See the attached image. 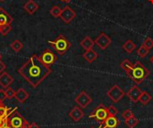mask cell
<instances>
[{
  "label": "cell",
  "mask_w": 153,
  "mask_h": 128,
  "mask_svg": "<svg viewBox=\"0 0 153 128\" xmlns=\"http://www.w3.org/2000/svg\"><path fill=\"white\" fill-rule=\"evenodd\" d=\"M48 43L60 56L65 55L69 50V48H71V43L69 42V40L63 34L58 35L57 38L53 41H48Z\"/></svg>",
  "instance_id": "3957f363"
},
{
  "label": "cell",
  "mask_w": 153,
  "mask_h": 128,
  "mask_svg": "<svg viewBox=\"0 0 153 128\" xmlns=\"http://www.w3.org/2000/svg\"><path fill=\"white\" fill-rule=\"evenodd\" d=\"M4 0H0V2H4Z\"/></svg>",
  "instance_id": "ab89813d"
},
{
  "label": "cell",
  "mask_w": 153,
  "mask_h": 128,
  "mask_svg": "<svg viewBox=\"0 0 153 128\" xmlns=\"http://www.w3.org/2000/svg\"><path fill=\"white\" fill-rule=\"evenodd\" d=\"M150 74L151 72L149 69H147L140 61H136L127 75L136 84H141L150 75Z\"/></svg>",
  "instance_id": "7a4b0ae2"
},
{
  "label": "cell",
  "mask_w": 153,
  "mask_h": 128,
  "mask_svg": "<svg viewBox=\"0 0 153 128\" xmlns=\"http://www.w3.org/2000/svg\"><path fill=\"white\" fill-rule=\"evenodd\" d=\"M108 117V113L107 108L103 104H100L89 116V118H93L99 122H103Z\"/></svg>",
  "instance_id": "8992f818"
},
{
  "label": "cell",
  "mask_w": 153,
  "mask_h": 128,
  "mask_svg": "<svg viewBox=\"0 0 153 128\" xmlns=\"http://www.w3.org/2000/svg\"><path fill=\"white\" fill-rule=\"evenodd\" d=\"M18 73L35 89L51 74V68L46 65L38 55H33L18 69Z\"/></svg>",
  "instance_id": "6da1fadb"
},
{
  "label": "cell",
  "mask_w": 153,
  "mask_h": 128,
  "mask_svg": "<svg viewBox=\"0 0 153 128\" xmlns=\"http://www.w3.org/2000/svg\"><path fill=\"white\" fill-rule=\"evenodd\" d=\"M82 57H84V59H85L88 63L91 64V63H93V62L98 58V53H97L96 51H94V50L91 48V49L86 50V51L83 53Z\"/></svg>",
  "instance_id": "ac0fdd59"
},
{
  "label": "cell",
  "mask_w": 153,
  "mask_h": 128,
  "mask_svg": "<svg viewBox=\"0 0 153 128\" xmlns=\"http://www.w3.org/2000/svg\"><path fill=\"white\" fill-rule=\"evenodd\" d=\"M94 41H95V44L102 50L107 49L112 43V39H110V37L105 32H101Z\"/></svg>",
  "instance_id": "9c48e42d"
},
{
  "label": "cell",
  "mask_w": 153,
  "mask_h": 128,
  "mask_svg": "<svg viewBox=\"0 0 153 128\" xmlns=\"http://www.w3.org/2000/svg\"><path fill=\"white\" fill-rule=\"evenodd\" d=\"M81 46L82 48H83L85 50H89V49H91L93 48V46L95 45V41L92 40L91 38H90L89 36H86L82 41H81Z\"/></svg>",
  "instance_id": "d6986e66"
},
{
  "label": "cell",
  "mask_w": 153,
  "mask_h": 128,
  "mask_svg": "<svg viewBox=\"0 0 153 128\" xmlns=\"http://www.w3.org/2000/svg\"><path fill=\"white\" fill-rule=\"evenodd\" d=\"M1 104H2V102H0V105H1Z\"/></svg>",
  "instance_id": "60d3db41"
},
{
  "label": "cell",
  "mask_w": 153,
  "mask_h": 128,
  "mask_svg": "<svg viewBox=\"0 0 153 128\" xmlns=\"http://www.w3.org/2000/svg\"><path fill=\"white\" fill-rule=\"evenodd\" d=\"M13 17L4 9L0 8V34L6 36L12 31Z\"/></svg>",
  "instance_id": "277c9868"
},
{
  "label": "cell",
  "mask_w": 153,
  "mask_h": 128,
  "mask_svg": "<svg viewBox=\"0 0 153 128\" xmlns=\"http://www.w3.org/2000/svg\"><path fill=\"white\" fill-rule=\"evenodd\" d=\"M75 102L78 104V106L82 109H85L87 108L91 102H92V99L91 97L85 92V91H82L74 99Z\"/></svg>",
  "instance_id": "ba28073f"
},
{
  "label": "cell",
  "mask_w": 153,
  "mask_h": 128,
  "mask_svg": "<svg viewBox=\"0 0 153 128\" xmlns=\"http://www.w3.org/2000/svg\"><path fill=\"white\" fill-rule=\"evenodd\" d=\"M7 121L12 128H26L29 126L27 120L20 113H18L16 109L10 114V116L7 118Z\"/></svg>",
  "instance_id": "5b68a950"
},
{
  "label": "cell",
  "mask_w": 153,
  "mask_h": 128,
  "mask_svg": "<svg viewBox=\"0 0 153 128\" xmlns=\"http://www.w3.org/2000/svg\"><path fill=\"white\" fill-rule=\"evenodd\" d=\"M10 47H11V48H12L14 52H19V51H21V50L22 49L23 44H22V41L16 39V40H14V41H13V42L11 43Z\"/></svg>",
  "instance_id": "d4e9b609"
},
{
  "label": "cell",
  "mask_w": 153,
  "mask_h": 128,
  "mask_svg": "<svg viewBox=\"0 0 153 128\" xmlns=\"http://www.w3.org/2000/svg\"><path fill=\"white\" fill-rule=\"evenodd\" d=\"M149 1H150V2H151L152 4V5H153V0H149Z\"/></svg>",
  "instance_id": "f35d334b"
},
{
  "label": "cell",
  "mask_w": 153,
  "mask_h": 128,
  "mask_svg": "<svg viewBox=\"0 0 153 128\" xmlns=\"http://www.w3.org/2000/svg\"><path fill=\"white\" fill-rule=\"evenodd\" d=\"M28 128H39V127L36 123H30V124H29Z\"/></svg>",
  "instance_id": "836d02e7"
},
{
  "label": "cell",
  "mask_w": 153,
  "mask_h": 128,
  "mask_svg": "<svg viewBox=\"0 0 153 128\" xmlns=\"http://www.w3.org/2000/svg\"><path fill=\"white\" fill-rule=\"evenodd\" d=\"M23 8L29 14H33L36 11H38L39 4L34 0H29L28 2L25 3V4L23 5Z\"/></svg>",
  "instance_id": "e0dca14e"
},
{
  "label": "cell",
  "mask_w": 153,
  "mask_h": 128,
  "mask_svg": "<svg viewBox=\"0 0 153 128\" xmlns=\"http://www.w3.org/2000/svg\"><path fill=\"white\" fill-rule=\"evenodd\" d=\"M133 65H134V64H132L128 59H125V60L120 64V67L126 72V74H128L130 73V71H131L132 68H133Z\"/></svg>",
  "instance_id": "603a6c76"
},
{
  "label": "cell",
  "mask_w": 153,
  "mask_h": 128,
  "mask_svg": "<svg viewBox=\"0 0 153 128\" xmlns=\"http://www.w3.org/2000/svg\"><path fill=\"white\" fill-rule=\"evenodd\" d=\"M126 93H125V92L118 86V85H114L110 88V90L107 92L108 97L114 102V103H117L119 102L126 95Z\"/></svg>",
  "instance_id": "52a82bcc"
},
{
  "label": "cell",
  "mask_w": 153,
  "mask_h": 128,
  "mask_svg": "<svg viewBox=\"0 0 153 128\" xmlns=\"http://www.w3.org/2000/svg\"><path fill=\"white\" fill-rule=\"evenodd\" d=\"M26 128H28V127H26Z\"/></svg>",
  "instance_id": "7bdbcfd3"
},
{
  "label": "cell",
  "mask_w": 153,
  "mask_h": 128,
  "mask_svg": "<svg viewBox=\"0 0 153 128\" xmlns=\"http://www.w3.org/2000/svg\"><path fill=\"white\" fill-rule=\"evenodd\" d=\"M75 17H76V13L70 6L66 5L65 7H64V9H62L60 18L66 24L70 23Z\"/></svg>",
  "instance_id": "8fae6325"
},
{
  "label": "cell",
  "mask_w": 153,
  "mask_h": 128,
  "mask_svg": "<svg viewBox=\"0 0 153 128\" xmlns=\"http://www.w3.org/2000/svg\"><path fill=\"white\" fill-rule=\"evenodd\" d=\"M4 91H5L6 98H8V99H12V98H13V97H14V95H15V92H14L11 87H8V88L4 89Z\"/></svg>",
  "instance_id": "f1b7e54d"
},
{
  "label": "cell",
  "mask_w": 153,
  "mask_h": 128,
  "mask_svg": "<svg viewBox=\"0 0 153 128\" xmlns=\"http://www.w3.org/2000/svg\"><path fill=\"white\" fill-rule=\"evenodd\" d=\"M60 1H62V2H64V3H66V4H68V3H70L72 0H60Z\"/></svg>",
  "instance_id": "e575fe53"
},
{
  "label": "cell",
  "mask_w": 153,
  "mask_h": 128,
  "mask_svg": "<svg viewBox=\"0 0 153 128\" xmlns=\"http://www.w3.org/2000/svg\"><path fill=\"white\" fill-rule=\"evenodd\" d=\"M122 117H123V118L126 120V119H128V118L134 117V113H133V111H132L131 109H126L125 112H123Z\"/></svg>",
  "instance_id": "4dcf8cb0"
},
{
  "label": "cell",
  "mask_w": 153,
  "mask_h": 128,
  "mask_svg": "<svg viewBox=\"0 0 153 128\" xmlns=\"http://www.w3.org/2000/svg\"><path fill=\"white\" fill-rule=\"evenodd\" d=\"M84 116V112L82 111V109L80 107H74L72 109V110L69 112V117L73 119V121L74 122H78L80 121Z\"/></svg>",
  "instance_id": "9a60e30c"
},
{
  "label": "cell",
  "mask_w": 153,
  "mask_h": 128,
  "mask_svg": "<svg viewBox=\"0 0 153 128\" xmlns=\"http://www.w3.org/2000/svg\"><path fill=\"white\" fill-rule=\"evenodd\" d=\"M5 68H6L5 64H4V62L0 61V74H2V73L5 70Z\"/></svg>",
  "instance_id": "d6a6232c"
},
{
  "label": "cell",
  "mask_w": 153,
  "mask_h": 128,
  "mask_svg": "<svg viewBox=\"0 0 153 128\" xmlns=\"http://www.w3.org/2000/svg\"><path fill=\"white\" fill-rule=\"evenodd\" d=\"M2 60V55H1V53H0V61Z\"/></svg>",
  "instance_id": "74e56055"
},
{
  "label": "cell",
  "mask_w": 153,
  "mask_h": 128,
  "mask_svg": "<svg viewBox=\"0 0 153 128\" xmlns=\"http://www.w3.org/2000/svg\"><path fill=\"white\" fill-rule=\"evenodd\" d=\"M3 128H12V127H11V126L7 123V124H6V125H5V126H4Z\"/></svg>",
  "instance_id": "d590c367"
},
{
  "label": "cell",
  "mask_w": 153,
  "mask_h": 128,
  "mask_svg": "<svg viewBox=\"0 0 153 128\" xmlns=\"http://www.w3.org/2000/svg\"><path fill=\"white\" fill-rule=\"evenodd\" d=\"M149 53H150V49L143 44H142L140 46V48H138V50H137V55L142 58L146 57L149 55Z\"/></svg>",
  "instance_id": "cb8c5ba5"
},
{
  "label": "cell",
  "mask_w": 153,
  "mask_h": 128,
  "mask_svg": "<svg viewBox=\"0 0 153 128\" xmlns=\"http://www.w3.org/2000/svg\"><path fill=\"white\" fill-rule=\"evenodd\" d=\"M61 13H62V9H61L58 5H54V6L50 9V14H51L53 17H55V18L60 17Z\"/></svg>",
  "instance_id": "4316f807"
},
{
  "label": "cell",
  "mask_w": 153,
  "mask_h": 128,
  "mask_svg": "<svg viewBox=\"0 0 153 128\" xmlns=\"http://www.w3.org/2000/svg\"><path fill=\"white\" fill-rule=\"evenodd\" d=\"M13 110V109H9L8 108H6L3 104H1L0 105V118H3V119L4 118H7Z\"/></svg>",
  "instance_id": "7402d4cb"
},
{
  "label": "cell",
  "mask_w": 153,
  "mask_h": 128,
  "mask_svg": "<svg viewBox=\"0 0 153 128\" xmlns=\"http://www.w3.org/2000/svg\"><path fill=\"white\" fill-rule=\"evenodd\" d=\"M122 48H123L126 53L132 54V53L135 50V48H136V44H135L133 40L128 39V40H126V41L123 44Z\"/></svg>",
  "instance_id": "ffe728a7"
},
{
  "label": "cell",
  "mask_w": 153,
  "mask_h": 128,
  "mask_svg": "<svg viewBox=\"0 0 153 128\" xmlns=\"http://www.w3.org/2000/svg\"><path fill=\"white\" fill-rule=\"evenodd\" d=\"M14 98L17 100L19 103H24L29 98V93L23 88H20L15 92Z\"/></svg>",
  "instance_id": "2e32d148"
},
{
  "label": "cell",
  "mask_w": 153,
  "mask_h": 128,
  "mask_svg": "<svg viewBox=\"0 0 153 128\" xmlns=\"http://www.w3.org/2000/svg\"><path fill=\"white\" fill-rule=\"evenodd\" d=\"M120 124V121L117 117L108 116L103 122H100L99 128H117Z\"/></svg>",
  "instance_id": "7c38bea8"
},
{
  "label": "cell",
  "mask_w": 153,
  "mask_h": 128,
  "mask_svg": "<svg viewBox=\"0 0 153 128\" xmlns=\"http://www.w3.org/2000/svg\"><path fill=\"white\" fill-rule=\"evenodd\" d=\"M152 95H151L149 92H143V93H142V95H141V97H140L139 101H140L143 105L146 106V105H148V104L150 103V101L152 100Z\"/></svg>",
  "instance_id": "44dd1931"
},
{
  "label": "cell",
  "mask_w": 153,
  "mask_h": 128,
  "mask_svg": "<svg viewBox=\"0 0 153 128\" xmlns=\"http://www.w3.org/2000/svg\"><path fill=\"white\" fill-rule=\"evenodd\" d=\"M150 62H151V63H152V64H153V56L152 57H151V58H150Z\"/></svg>",
  "instance_id": "8d00e7d4"
},
{
  "label": "cell",
  "mask_w": 153,
  "mask_h": 128,
  "mask_svg": "<svg viewBox=\"0 0 153 128\" xmlns=\"http://www.w3.org/2000/svg\"><path fill=\"white\" fill-rule=\"evenodd\" d=\"M143 45H145L149 49H152L153 48V39L151 37H147V38L144 39Z\"/></svg>",
  "instance_id": "f546056e"
},
{
  "label": "cell",
  "mask_w": 153,
  "mask_h": 128,
  "mask_svg": "<svg viewBox=\"0 0 153 128\" xmlns=\"http://www.w3.org/2000/svg\"><path fill=\"white\" fill-rule=\"evenodd\" d=\"M6 99V94H5V91L4 89L0 90V102H4Z\"/></svg>",
  "instance_id": "1f68e13d"
},
{
  "label": "cell",
  "mask_w": 153,
  "mask_h": 128,
  "mask_svg": "<svg viewBox=\"0 0 153 128\" xmlns=\"http://www.w3.org/2000/svg\"><path fill=\"white\" fill-rule=\"evenodd\" d=\"M108 109V116H113V117H117V114H118V110L114 106V105H110L107 108Z\"/></svg>",
  "instance_id": "83f0119b"
},
{
  "label": "cell",
  "mask_w": 153,
  "mask_h": 128,
  "mask_svg": "<svg viewBox=\"0 0 153 128\" xmlns=\"http://www.w3.org/2000/svg\"><path fill=\"white\" fill-rule=\"evenodd\" d=\"M142 93H143V91H142L138 86H133V87L126 92V95H127V97L129 98V100H130L132 102L136 103V102L139 101Z\"/></svg>",
  "instance_id": "4fadbf2b"
},
{
  "label": "cell",
  "mask_w": 153,
  "mask_h": 128,
  "mask_svg": "<svg viewBox=\"0 0 153 128\" xmlns=\"http://www.w3.org/2000/svg\"><path fill=\"white\" fill-rule=\"evenodd\" d=\"M13 83V78L6 72H3L0 74V86L3 89H6L10 87V85Z\"/></svg>",
  "instance_id": "5bb4252c"
},
{
  "label": "cell",
  "mask_w": 153,
  "mask_h": 128,
  "mask_svg": "<svg viewBox=\"0 0 153 128\" xmlns=\"http://www.w3.org/2000/svg\"><path fill=\"white\" fill-rule=\"evenodd\" d=\"M91 128H94V127H91Z\"/></svg>",
  "instance_id": "b9f144b4"
},
{
  "label": "cell",
  "mask_w": 153,
  "mask_h": 128,
  "mask_svg": "<svg viewBox=\"0 0 153 128\" xmlns=\"http://www.w3.org/2000/svg\"><path fill=\"white\" fill-rule=\"evenodd\" d=\"M39 57H40L41 61L46 65H48L49 67L52 65H54L56 62V60H57V57H56V54L53 51H51L50 49H45Z\"/></svg>",
  "instance_id": "30bf717a"
},
{
  "label": "cell",
  "mask_w": 153,
  "mask_h": 128,
  "mask_svg": "<svg viewBox=\"0 0 153 128\" xmlns=\"http://www.w3.org/2000/svg\"><path fill=\"white\" fill-rule=\"evenodd\" d=\"M126 125L129 128H134L138 124H139V119H137L134 116L128 118V119H126Z\"/></svg>",
  "instance_id": "484cf974"
}]
</instances>
